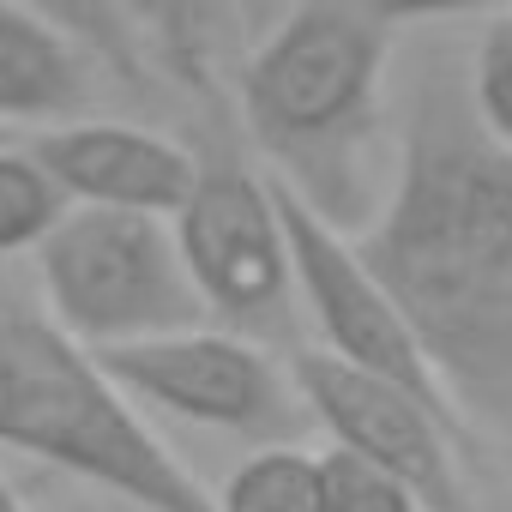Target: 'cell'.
I'll use <instances>...</instances> for the list:
<instances>
[{
	"mask_svg": "<svg viewBox=\"0 0 512 512\" xmlns=\"http://www.w3.org/2000/svg\"><path fill=\"white\" fill-rule=\"evenodd\" d=\"M284 7H290V0H235V13H241V25H247V31H266Z\"/></svg>",
	"mask_w": 512,
	"mask_h": 512,
	"instance_id": "obj_18",
	"label": "cell"
},
{
	"mask_svg": "<svg viewBox=\"0 0 512 512\" xmlns=\"http://www.w3.org/2000/svg\"><path fill=\"white\" fill-rule=\"evenodd\" d=\"M43 169L61 181L67 205H115V211H157L175 217L193 187V145L133 121L73 115L31 139Z\"/></svg>",
	"mask_w": 512,
	"mask_h": 512,
	"instance_id": "obj_9",
	"label": "cell"
},
{
	"mask_svg": "<svg viewBox=\"0 0 512 512\" xmlns=\"http://www.w3.org/2000/svg\"><path fill=\"white\" fill-rule=\"evenodd\" d=\"M362 260L416 326L458 422L512 452V145L464 85V61L410 73L386 193L356 229Z\"/></svg>",
	"mask_w": 512,
	"mask_h": 512,
	"instance_id": "obj_1",
	"label": "cell"
},
{
	"mask_svg": "<svg viewBox=\"0 0 512 512\" xmlns=\"http://www.w3.org/2000/svg\"><path fill=\"white\" fill-rule=\"evenodd\" d=\"M392 25L362 0H290L235 79V121L272 181L338 229H362L386 193Z\"/></svg>",
	"mask_w": 512,
	"mask_h": 512,
	"instance_id": "obj_2",
	"label": "cell"
},
{
	"mask_svg": "<svg viewBox=\"0 0 512 512\" xmlns=\"http://www.w3.org/2000/svg\"><path fill=\"white\" fill-rule=\"evenodd\" d=\"M67 211L61 181L43 169V157L31 145H7L0 139V260L31 253Z\"/></svg>",
	"mask_w": 512,
	"mask_h": 512,
	"instance_id": "obj_13",
	"label": "cell"
},
{
	"mask_svg": "<svg viewBox=\"0 0 512 512\" xmlns=\"http://www.w3.org/2000/svg\"><path fill=\"white\" fill-rule=\"evenodd\" d=\"M290 374L308 404V422L332 446L392 470L428 512H470V482H464L470 428L452 410L428 404L422 392H410L386 374L350 368L320 344H296Z\"/></svg>",
	"mask_w": 512,
	"mask_h": 512,
	"instance_id": "obj_7",
	"label": "cell"
},
{
	"mask_svg": "<svg viewBox=\"0 0 512 512\" xmlns=\"http://www.w3.org/2000/svg\"><path fill=\"white\" fill-rule=\"evenodd\" d=\"M464 85H470V103H476L482 127L500 145H512V7L482 19V37L464 61Z\"/></svg>",
	"mask_w": 512,
	"mask_h": 512,
	"instance_id": "obj_16",
	"label": "cell"
},
{
	"mask_svg": "<svg viewBox=\"0 0 512 512\" xmlns=\"http://www.w3.org/2000/svg\"><path fill=\"white\" fill-rule=\"evenodd\" d=\"M127 13L139 25L145 55L163 73H175L181 85H199V91L211 85L217 43H223L235 0H127Z\"/></svg>",
	"mask_w": 512,
	"mask_h": 512,
	"instance_id": "obj_11",
	"label": "cell"
},
{
	"mask_svg": "<svg viewBox=\"0 0 512 512\" xmlns=\"http://www.w3.org/2000/svg\"><path fill=\"white\" fill-rule=\"evenodd\" d=\"M97 356L133 404L163 410L187 428H211V434H229L247 446L296 440L302 428H314L290 362H278L272 344L229 332V326L199 320V326L115 344Z\"/></svg>",
	"mask_w": 512,
	"mask_h": 512,
	"instance_id": "obj_6",
	"label": "cell"
},
{
	"mask_svg": "<svg viewBox=\"0 0 512 512\" xmlns=\"http://www.w3.org/2000/svg\"><path fill=\"white\" fill-rule=\"evenodd\" d=\"M362 7L398 31V25H440V19H488L512 0H362Z\"/></svg>",
	"mask_w": 512,
	"mask_h": 512,
	"instance_id": "obj_17",
	"label": "cell"
},
{
	"mask_svg": "<svg viewBox=\"0 0 512 512\" xmlns=\"http://www.w3.org/2000/svg\"><path fill=\"white\" fill-rule=\"evenodd\" d=\"M25 7H37L43 19H55L67 37H79L121 79L145 73V43H139V25L127 13V0H25Z\"/></svg>",
	"mask_w": 512,
	"mask_h": 512,
	"instance_id": "obj_14",
	"label": "cell"
},
{
	"mask_svg": "<svg viewBox=\"0 0 512 512\" xmlns=\"http://www.w3.org/2000/svg\"><path fill=\"white\" fill-rule=\"evenodd\" d=\"M272 187H278V211H284V235H290V272H296L302 326L320 338V350H332L350 368L386 374V380L422 392L428 404L452 410V398H446V386H440V374H434L416 326L404 320V308L392 302V290L362 260L356 235L338 229L332 217H320L284 181H272Z\"/></svg>",
	"mask_w": 512,
	"mask_h": 512,
	"instance_id": "obj_8",
	"label": "cell"
},
{
	"mask_svg": "<svg viewBox=\"0 0 512 512\" xmlns=\"http://www.w3.org/2000/svg\"><path fill=\"white\" fill-rule=\"evenodd\" d=\"M31 278L49 314L91 350H115L211 320L181 260L175 223L157 211L67 205L61 223L31 247Z\"/></svg>",
	"mask_w": 512,
	"mask_h": 512,
	"instance_id": "obj_4",
	"label": "cell"
},
{
	"mask_svg": "<svg viewBox=\"0 0 512 512\" xmlns=\"http://www.w3.org/2000/svg\"><path fill=\"white\" fill-rule=\"evenodd\" d=\"M97 55L25 0H0V127H55L85 115Z\"/></svg>",
	"mask_w": 512,
	"mask_h": 512,
	"instance_id": "obj_10",
	"label": "cell"
},
{
	"mask_svg": "<svg viewBox=\"0 0 512 512\" xmlns=\"http://www.w3.org/2000/svg\"><path fill=\"white\" fill-rule=\"evenodd\" d=\"M0 446L133 512H217L211 488L157 440L103 356L49 314L37 278L13 260H0Z\"/></svg>",
	"mask_w": 512,
	"mask_h": 512,
	"instance_id": "obj_3",
	"label": "cell"
},
{
	"mask_svg": "<svg viewBox=\"0 0 512 512\" xmlns=\"http://www.w3.org/2000/svg\"><path fill=\"white\" fill-rule=\"evenodd\" d=\"M169 223L181 241V260L205 296V314L217 326L247 332L272 350L296 344L302 302H296L278 187L266 163L247 157L223 121L193 139V187Z\"/></svg>",
	"mask_w": 512,
	"mask_h": 512,
	"instance_id": "obj_5",
	"label": "cell"
},
{
	"mask_svg": "<svg viewBox=\"0 0 512 512\" xmlns=\"http://www.w3.org/2000/svg\"><path fill=\"white\" fill-rule=\"evenodd\" d=\"M320 512H428L392 470L326 446L320 452Z\"/></svg>",
	"mask_w": 512,
	"mask_h": 512,
	"instance_id": "obj_15",
	"label": "cell"
},
{
	"mask_svg": "<svg viewBox=\"0 0 512 512\" xmlns=\"http://www.w3.org/2000/svg\"><path fill=\"white\" fill-rule=\"evenodd\" d=\"M217 512H320V452H302L296 440L253 446L217 488Z\"/></svg>",
	"mask_w": 512,
	"mask_h": 512,
	"instance_id": "obj_12",
	"label": "cell"
},
{
	"mask_svg": "<svg viewBox=\"0 0 512 512\" xmlns=\"http://www.w3.org/2000/svg\"><path fill=\"white\" fill-rule=\"evenodd\" d=\"M0 512H31L25 500H19V488H13V476L0 470Z\"/></svg>",
	"mask_w": 512,
	"mask_h": 512,
	"instance_id": "obj_19",
	"label": "cell"
}]
</instances>
